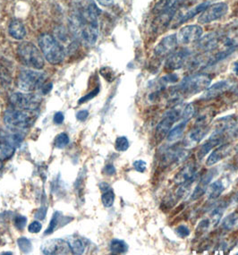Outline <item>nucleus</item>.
<instances>
[{"instance_id":"obj_1","label":"nucleus","mask_w":238,"mask_h":255,"mask_svg":"<svg viewBox=\"0 0 238 255\" xmlns=\"http://www.w3.org/2000/svg\"><path fill=\"white\" fill-rule=\"evenodd\" d=\"M212 76L209 74L189 75L181 81L180 84L174 90V94L189 97L204 92L212 84Z\"/></svg>"},{"instance_id":"obj_2","label":"nucleus","mask_w":238,"mask_h":255,"mask_svg":"<svg viewBox=\"0 0 238 255\" xmlns=\"http://www.w3.org/2000/svg\"><path fill=\"white\" fill-rule=\"evenodd\" d=\"M100 10L94 4H91L81 15V33L84 42L88 45L96 43L99 36L98 16Z\"/></svg>"},{"instance_id":"obj_3","label":"nucleus","mask_w":238,"mask_h":255,"mask_svg":"<svg viewBox=\"0 0 238 255\" xmlns=\"http://www.w3.org/2000/svg\"><path fill=\"white\" fill-rule=\"evenodd\" d=\"M39 45L43 56L52 65H58L64 60L66 56L65 48L53 36L42 34L39 38Z\"/></svg>"},{"instance_id":"obj_4","label":"nucleus","mask_w":238,"mask_h":255,"mask_svg":"<svg viewBox=\"0 0 238 255\" xmlns=\"http://www.w3.org/2000/svg\"><path fill=\"white\" fill-rule=\"evenodd\" d=\"M18 56L21 61L28 66L37 70L44 66V58L35 45L31 42H22L18 46Z\"/></svg>"},{"instance_id":"obj_5","label":"nucleus","mask_w":238,"mask_h":255,"mask_svg":"<svg viewBox=\"0 0 238 255\" xmlns=\"http://www.w3.org/2000/svg\"><path fill=\"white\" fill-rule=\"evenodd\" d=\"M33 111L22 110H9L4 112V124L13 130H23L30 128L34 117Z\"/></svg>"},{"instance_id":"obj_6","label":"nucleus","mask_w":238,"mask_h":255,"mask_svg":"<svg viewBox=\"0 0 238 255\" xmlns=\"http://www.w3.org/2000/svg\"><path fill=\"white\" fill-rule=\"evenodd\" d=\"M46 75L43 73L23 70L18 75L17 85L22 91L31 93L41 88L44 85Z\"/></svg>"},{"instance_id":"obj_7","label":"nucleus","mask_w":238,"mask_h":255,"mask_svg":"<svg viewBox=\"0 0 238 255\" xmlns=\"http://www.w3.org/2000/svg\"><path fill=\"white\" fill-rule=\"evenodd\" d=\"M183 109L184 108H180V106H176L165 114L155 130V138L157 141H161L165 139L173 126L180 120Z\"/></svg>"},{"instance_id":"obj_8","label":"nucleus","mask_w":238,"mask_h":255,"mask_svg":"<svg viewBox=\"0 0 238 255\" xmlns=\"http://www.w3.org/2000/svg\"><path fill=\"white\" fill-rule=\"evenodd\" d=\"M9 102L16 110L34 111L40 107L41 99L36 94L14 93L9 98Z\"/></svg>"},{"instance_id":"obj_9","label":"nucleus","mask_w":238,"mask_h":255,"mask_svg":"<svg viewBox=\"0 0 238 255\" xmlns=\"http://www.w3.org/2000/svg\"><path fill=\"white\" fill-rule=\"evenodd\" d=\"M228 12H229V5L224 2L210 4L207 8L204 9L200 14L198 22L203 24L215 22L224 17Z\"/></svg>"},{"instance_id":"obj_10","label":"nucleus","mask_w":238,"mask_h":255,"mask_svg":"<svg viewBox=\"0 0 238 255\" xmlns=\"http://www.w3.org/2000/svg\"><path fill=\"white\" fill-rule=\"evenodd\" d=\"M177 43H178V40H177V34H170L164 37L163 39L160 40L155 47V57L159 58L168 57L170 54H172L176 50Z\"/></svg>"},{"instance_id":"obj_11","label":"nucleus","mask_w":238,"mask_h":255,"mask_svg":"<svg viewBox=\"0 0 238 255\" xmlns=\"http://www.w3.org/2000/svg\"><path fill=\"white\" fill-rule=\"evenodd\" d=\"M203 33V28L200 25L197 24L187 25V26L183 27L179 31L177 35V40L183 44H191V43L197 42L202 38Z\"/></svg>"},{"instance_id":"obj_12","label":"nucleus","mask_w":238,"mask_h":255,"mask_svg":"<svg viewBox=\"0 0 238 255\" xmlns=\"http://www.w3.org/2000/svg\"><path fill=\"white\" fill-rule=\"evenodd\" d=\"M177 4L172 6L171 8L168 9L164 11L162 13L157 14V16L154 19L151 24V29L154 31L155 33L159 34L162 31L167 29V27L169 25L170 22L172 21L173 17L175 13H177Z\"/></svg>"},{"instance_id":"obj_13","label":"nucleus","mask_w":238,"mask_h":255,"mask_svg":"<svg viewBox=\"0 0 238 255\" xmlns=\"http://www.w3.org/2000/svg\"><path fill=\"white\" fill-rule=\"evenodd\" d=\"M191 53L188 49H182L179 51H174L170 54L165 63V68L169 72L178 70L185 65Z\"/></svg>"},{"instance_id":"obj_14","label":"nucleus","mask_w":238,"mask_h":255,"mask_svg":"<svg viewBox=\"0 0 238 255\" xmlns=\"http://www.w3.org/2000/svg\"><path fill=\"white\" fill-rule=\"evenodd\" d=\"M41 252L44 255H68L72 253L68 243L62 239H52L45 243Z\"/></svg>"},{"instance_id":"obj_15","label":"nucleus","mask_w":238,"mask_h":255,"mask_svg":"<svg viewBox=\"0 0 238 255\" xmlns=\"http://www.w3.org/2000/svg\"><path fill=\"white\" fill-rule=\"evenodd\" d=\"M197 173H198V167L196 163H188L177 172V175L174 177V182L176 185H183L188 181L196 179Z\"/></svg>"},{"instance_id":"obj_16","label":"nucleus","mask_w":238,"mask_h":255,"mask_svg":"<svg viewBox=\"0 0 238 255\" xmlns=\"http://www.w3.org/2000/svg\"><path fill=\"white\" fill-rule=\"evenodd\" d=\"M225 134L226 133H221V132H213L207 141H205L199 149L198 152H197L198 158L202 159L213 149H215L218 146L224 143Z\"/></svg>"},{"instance_id":"obj_17","label":"nucleus","mask_w":238,"mask_h":255,"mask_svg":"<svg viewBox=\"0 0 238 255\" xmlns=\"http://www.w3.org/2000/svg\"><path fill=\"white\" fill-rule=\"evenodd\" d=\"M231 85L232 84L229 80L220 81L206 89L201 99L203 101H210V100L220 97L223 93H226L227 91H229L231 88Z\"/></svg>"},{"instance_id":"obj_18","label":"nucleus","mask_w":238,"mask_h":255,"mask_svg":"<svg viewBox=\"0 0 238 255\" xmlns=\"http://www.w3.org/2000/svg\"><path fill=\"white\" fill-rule=\"evenodd\" d=\"M232 150V146L230 143H222L218 146L215 149H213L212 153L209 155L206 159V165L209 167H212L217 163L220 162L222 159L227 158Z\"/></svg>"},{"instance_id":"obj_19","label":"nucleus","mask_w":238,"mask_h":255,"mask_svg":"<svg viewBox=\"0 0 238 255\" xmlns=\"http://www.w3.org/2000/svg\"><path fill=\"white\" fill-rule=\"evenodd\" d=\"M215 170H210L207 172L204 176L200 179L198 184L196 185V187L194 188L193 194L191 195V200L192 201H196L198 199L201 198L204 194H206V191L208 189V186L211 184L213 177H214Z\"/></svg>"},{"instance_id":"obj_20","label":"nucleus","mask_w":238,"mask_h":255,"mask_svg":"<svg viewBox=\"0 0 238 255\" xmlns=\"http://www.w3.org/2000/svg\"><path fill=\"white\" fill-rule=\"evenodd\" d=\"M210 132L209 126H201L194 125V128L190 131L189 134L186 138V146H194L202 141L206 136L208 132Z\"/></svg>"},{"instance_id":"obj_21","label":"nucleus","mask_w":238,"mask_h":255,"mask_svg":"<svg viewBox=\"0 0 238 255\" xmlns=\"http://www.w3.org/2000/svg\"><path fill=\"white\" fill-rule=\"evenodd\" d=\"M198 48L203 51H211L217 48L220 42V35L216 32L209 33L198 40Z\"/></svg>"},{"instance_id":"obj_22","label":"nucleus","mask_w":238,"mask_h":255,"mask_svg":"<svg viewBox=\"0 0 238 255\" xmlns=\"http://www.w3.org/2000/svg\"><path fill=\"white\" fill-rule=\"evenodd\" d=\"M237 123H238V119L234 115H230V116L221 118L217 120L214 132L226 133L229 130H231L232 128H234Z\"/></svg>"},{"instance_id":"obj_23","label":"nucleus","mask_w":238,"mask_h":255,"mask_svg":"<svg viewBox=\"0 0 238 255\" xmlns=\"http://www.w3.org/2000/svg\"><path fill=\"white\" fill-rule=\"evenodd\" d=\"M8 31L10 36L15 40H22L26 35L25 27L23 25V23L19 20H13L12 22H10Z\"/></svg>"},{"instance_id":"obj_24","label":"nucleus","mask_w":238,"mask_h":255,"mask_svg":"<svg viewBox=\"0 0 238 255\" xmlns=\"http://www.w3.org/2000/svg\"><path fill=\"white\" fill-rule=\"evenodd\" d=\"M15 152V147L5 138L0 136V160L4 161L12 158Z\"/></svg>"},{"instance_id":"obj_25","label":"nucleus","mask_w":238,"mask_h":255,"mask_svg":"<svg viewBox=\"0 0 238 255\" xmlns=\"http://www.w3.org/2000/svg\"><path fill=\"white\" fill-rule=\"evenodd\" d=\"M225 190V185L223 184V181L219 180L212 182V184L208 186L206 194L209 200H216L221 196L222 193Z\"/></svg>"},{"instance_id":"obj_26","label":"nucleus","mask_w":238,"mask_h":255,"mask_svg":"<svg viewBox=\"0 0 238 255\" xmlns=\"http://www.w3.org/2000/svg\"><path fill=\"white\" fill-rule=\"evenodd\" d=\"M187 121L185 120H180L179 123L177 124L175 127H173L167 135V140L169 142H172V141H177V140H179L181 137L183 136L184 132L185 131V128L187 127Z\"/></svg>"},{"instance_id":"obj_27","label":"nucleus","mask_w":238,"mask_h":255,"mask_svg":"<svg viewBox=\"0 0 238 255\" xmlns=\"http://www.w3.org/2000/svg\"><path fill=\"white\" fill-rule=\"evenodd\" d=\"M227 207H228L227 203H221V204H219L218 206L215 207V209L210 214V217L208 219L210 220V223H211L212 229L215 228L217 225L221 222V219L223 217V214L225 212Z\"/></svg>"},{"instance_id":"obj_28","label":"nucleus","mask_w":238,"mask_h":255,"mask_svg":"<svg viewBox=\"0 0 238 255\" xmlns=\"http://www.w3.org/2000/svg\"><path fill=\"white\" fill-rule=\"evenodd\" d=\"M210 4H210V2L206 1V2H203V3H201V4H199L198 5H196L195 7L191 9L187 13L183 14V16H182V17L180 18V20H179V23L187 22L190 19L194 17L196 14L202 13L203 10L205 8H207Z\"/></svg>"},{"instance_id":"obj_29","label":"nucleus","mask_w":238,"mask_h":255,"mask_svg":"<svg viewBox=\"0 0 238 255\" xmlns=\"http://www.w3.org/2000/svg\"><path fill=\"white\" fill-rule=\"evenodd\" d=\"M110 249L114 255H123L128 251V246L126 243L120 239H113L111 243Z\"/></svg>"},{"instance_id":"obj_30","label":"nucleus","mask_w":238,"mask_h":255,"mask_svg":"<svg viewBox=\"0 0 238 255\" xmlns=\"http://www.w3.org/2000/svg\"><path fill=\"white\" fill-rule=\"evenodd\" d=\"M238 226V210L230 213L222 221V228L225 230H231Z\"/></svg>"},{"instance_id":"obj_31","label":"nucleus","mask_w":238,"mask_h":255,"mask_svg":"<svg viewBox=\"0 0 238 255\" xmlns=\"http://www.w3.org/2000/svg\"><path fill=\"white\" fill-rule=\"evenodd\" d=\"M68 245L71 248V251L75 255H82L84 254L85 250V243L81 238H69Z\"/></svg>"},{"instance_id":"obj_32","label":"nucleus","mask_w":238,"mask_h":255,"mask_svg":"<svg viewBox=\"0 0 238 255\" xmlns=\"http://www.w3.org/2000/svg\"><path fill=\"white\" fill-rule=\"evenodd\" d=\"M179 0H159L157 4H155L153 13L156 14L162 13L164 11L171 8L174 5L178 4Z\"/></svg>"},{"instance_id":"obj_33","label":"nucleus","mask_w":238,"mask_h":255,"mask_svg":"<svg viewBox=\"0 0 238 255\" xmlns=\"http://www.w3.org/2000/svg\"><path fill=\"white\" fill-rule=\"evenodd\" d=\"M194 115H195V106L194 103H189L184 107L180 120H185L189 122L190 120L194 118Z\"/></svg>"},{"instance_id":"obj_34","label":"nucleus","mask_w":238,"mask_h":255,"mask_svg":"<svg viewBox=\"0 0 238 255\" xmlns=\"http://www.w3.org/2000/svg\"><path fill=\"white\" fill-rule=\"evenodd\" d=\"M102 202L103 203V205L106 207V208H111L115 202V194H114V191L113 190L110 189L106 191V192H103V194L102 196Z\"/></svg>"},{"instance_id":"obj_35","label":"nucleus","mask_w":238,"mask_h":255,"mask_svg":"<svg viewBox=\"0 0 238 255\" xmlns=\"http://www.w3.org/2000/svg\"><path fill=\"white\" fill-rule=\"evenodd\" d=\"M130 146L129 141L127 138L125 136H119L117 138L115 142L116 150L119 151V152H123V151H126Z\"/></svg>"},{"instance_id":"obj_36","label":"nucleus","mask_w":238,"mask_h":255,"mask_svg":"<svg viewBox=\"0 0 238 255\" xmlns=\"http://www.w3.org/2000/svg\"><path fill=\"white\" fill-rule=\"evenodd\" d=\"M68 143H69V137L65 132L58 134L55 140V146L58 149H64Z\"/></svg>"},{"instance_id":"obj_37","label":"nucleus","mask_w":238,"mask_h":255,"mask_svg":"<svg viewBox=\"0 0 238 255\" xmlns=\"http://www.w3.org/2000/svg\"><path fill=\"white\" fill-rule=\"evenodd\" d=\"M18 247L20 248V250L24 253V254H28L31 251V243L29 239L25 238H21L18 239Z\"/></svg>"},{"instance_id":"obj_38","label":"nucleus","mask_w":238,"mask_h":255,"mask_svg":"<svg viewBox=\"0 0 238 255\" xmlns=\"http://www.w3.org/2000/svg\"><path fill=\"white\" fill-rule=\"evenodd\" d=\"M175 232L177 234V237L181 238H185L189 237L191 234V230L189 228L185 225H180L175 229Z\"/></svg>"},{"instance_id":"obj_39","label":"nucleus","mask_w":238,"mask_h":255,"mask_svg":"<svg viewBox=\"0 0 238 255\" xmlns=\"http://www.w3.org/2000/svg\"><path fill=\"white\" fill-rule=\"evenodd\" d=\"M59 218H60V215H59V213H58V212L54 214L53 218H52V220L50 221V224H49V228H48V229H47V230H46V232H45L46 235H47V234L52 233L54 230L56 229L57 226H58V222H59Z\"/></svg>"},{"instance_id":"obj_40","label":"nucleus","mask_w":238,"mask_h":255,"mask_svg":"<svg viewBox=\"0 0 238 255\" xmlns=\"http://www.w3.org/2000/svg\"><path fill=\"white\" fill-rule=\"evenodd\" d=\"M132 166H133V168L135 169V171L139 172V173H144L146 169H147V163L144 160H141V159L134 161Z\"/></svg>"},{"instance_id":"obj_41","label":"nucleus","mask_w":238,"mask_h":255,"mask_svg":"<svg viewBox=\"0 0 238 255\" xmlns=\"http://www.w3.org/2000/svg\"><path fill=\"white\" fill-rule=\"evenodd\" d=\"M27 219L23 216H18L14 220V225L18 229H24L26 226Z\"/></svg>"},{"instance_id":"obj_42","label":"nucleus","mask_w":238,"mask_h":255,"mask_svg":"<svg viewBox=\"0 0 238 255\" xmlns=\"http://www.w3.org/2000/svg\"><path fill=\"white\" fill-rule=\"evenodd\" d=\"M42 228V225L40 224V222L39 221H33L32 223L29 225L28 227V230L29 232H31L32 234L39 233Z\"/></svg>"},{"instance_id":"obj_43","label":"nucleus","mask_w":238,"mask_h":255,"mask_svg":"<svg viewBox=\"0 0 238 255\" xmlns=\"http://www.w3.org/2000/svg\"><path fill=\"white\" fill-rule=\"evenodd\" d=\"M99 92H100V89H95L93 92H91V93L87 94L86 96H84V97L82 98V99L79 101V104H83L84 102H88L90 100H92L93 98L95 97V96L97 95Z\"/></svg>"},{"instance_id":"obj_44","label":"nucleus","mask_w":238,"mask_h":255,"mask_svg":"<svg viewBox=\"0 0 238 255\" xmlns=\"http://www.w3.org/2000/svg\"><path fill=\"white\" fill-rule=\"evenodd\" d=\"M7 70H5V68L4 67H2V66H0V77H1V80H2V82H4V83H10V75H8V73H5Z\"/></svg>"},{"instance_id":"obj_45","label":"nucleus","mask_w":238,"mask_h":255,"mask_svg":"<svg viewBox=\"0 0 238 255\" xmlns=\"http://www.w3.org/2000/svg\"><path fill=\"white\" fill-rule=\"evenodd\" d=\"M103 172H104V174H106L108 176H113L116 174V167H114V165L109 164V165L105 166Z\"/></svg>"},{"instance_id":"obj_46","label":"nucleus","mask_w":238,"mask_h":255,"mask_svg":"<svg viewBox=\"0 0 238 255\" xmlns=\"http://www.w3.org/2000/svg\"><path fill=\"white\" fill-rule=\"evenodd\" d=\"M89 117V112L87 110H81L76 114V119L79 121H84L86 120Z\"/></svg>"},{"instance_id":"obj_47","label":"nucleus","mask_w":238,"mask_h":255,"mask_svg":"<svg viewBox=\"0 0 238 255\" xmlns=\"http://www.w3.org/2000/svg\"><path fill=\"white\" fill-rule=\"evenodd\" d=\"M64 115L61 112H57L54 115V122L57 125H61L64 122Z\"/></svg>"},{"instance_id":"obj_48","label":"nucleus","mask_w":238,"mask_h":255,"mask_svg":"<svg viewBox=\"0 0 238 255\" xmlns=\"http://www.w3.org/2000/svg\"><path fill=\"white\" fill-rule=\"evenodd\" d=\"M52 89V84H45L41 87V92L43 94H48Z\"/></svg>"},{"instance_id":"obj_49","label":"nucleus","mask_w":238,"mask_h":255,"mask_svg":"<svg viewBox=\"0 0 238 255\" xmlns=\"http://www.w3.org/2000/svg\"><path fill=\"white\" fill-rule=\"evenodd\" d=\"M98 2L102 5L104 6H108V5H111L114 3V0H98Z\"/></svg>"},{"instance_id":"obj_50","label":"nucleus","mask_w":238,"mask_h":255,"mask_svg":"<svg viewBox=\"0 0 238 255\" xmlns=\"http://www.w3.org/2000/svg\"><path fill=\"white\" fill-rule=\"evenodd\" d=\"M100 189L102 190V192H106L108 190L111 189V186L107 183H102L100 185Z\"/></svg>"},{"instance_id":"obj_51","label":"nucleus","mask_w":238,"mask_h":255,"mask_svg":"<svg viewBox=\"0 0 238 255\" xmlns=\"http://www.w3.org/2000/svg\"><path fill=\"white\" fill-rule=\"evenodd\" d=\"M232 93H234L235 95L238 96V84L235 85L234 87L232 88Z\"/></svg>"},{"instance_id":"obj_52","label":"nucleus","mask_w":238,"mask_h":255,"mask_svg":"<svg viewBox=\"0 0 238 255\" xmlns=\"http://www.w3.org/2000/svg\"><path fill=\"white\" fill-rule=\"evenodd\" d=\"M233 70H234L236 74H238V60L234 63V66H233Z\"/></svg>"},{"instance_id":"obj_53","label":"nucleus","mask_w":238,"mask_h":255,"mask_svg":"<svg viewBox=\"0 0 238 255\" xmlns=\"http://www.w3.org/2000/svg\"><path fill=\"white\" fill-rule=\"evenodd\" d=\"M2 255H12V253H3Z\"/></svg>"},{"instance_id":"obj_54","label":"nucleus","mask_w":238,"mask_h":255,"mask_svg":"<svg viewBox=\"0 0 238 255\" xmlns=\"http://www.w3.org/2000/svg\"><path fill=\"white\" fill-rule=\"evenodd\" d=\"M2 167H3V165H2V160H0V169L2 168Z\"/></svg>"}]
</instances>
